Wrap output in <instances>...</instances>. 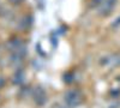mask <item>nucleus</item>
Returning <instances> with one entry per match:
<instances>
[{"instance_id":"39448f33","label":"nucleus","mask_w":120,"mask_h":108,"mask_svg":"<svg viewBox=\"0 0 120 108\" xmlns=\"http://www.w3.org/2000/svg\"><path fill=\"white\" fill-rule=\"evenodd\" d=\"M24 79H25V76H24V72H23L22 70H18V71H17V72L15 73L13 78H12L13 83H15V84H18V85L23 84Z\"/></svg>"},{"instance_id":"f257e3e1","label":"nucleus","mask_w":120,"mask_h":108,"mask_svg":"<svg viewBox=\"0 0 120 108\" xmlns=\"http://www.w3.org/2000/svg\"><path fill=\"white\" fill-rule=\"evenodd\" d=\"M64 100H65V103L70 108H75V107L81 104V102H82V95H81V93H79L78 90L72 89V90H68L65 94Z\"/></svg>"},{"instance_id":"f03ea898","label":"nucleus","mask_w":120,"mask_h":108,"mask_svg":"<svg viewBox=\"0 0 120 108\" xmlns=\"http://www.w3.org/2000/svg\"><path fill=\"white\" fill-rule=\"evenodd\" d=\"M115 5H116V0H103L96 8L101 16H108V15H111Z\"/></svg>"},{"instance_id":"20e7f679","label":"nucleus","mask_w":120,"mask_h":108,"mask_svg":"<svg viewBox=\"0 0 120 108\" xmlns=\"http://www.w3.org/2000/svg\"><path fill=\"white\" fill-rule=\"evenodd\" d=\"M23 47H25V46L23 45L22 40H21V38H17V37L12 38V40H10V41L7 42V48H8L10 51H11V53L17 52V51H19V49H22Z\"/></svg>"},{"instance_id":"7ed1b4c3","label":"nucleus","mask_w":120,"mask_h":108,"mask_svg":"<svg viewBox=\"0 0 120 108\" xmlns=\"http://www.w3.org/2000/svg\"><path fill=\"white\" fill-rule=\"evenodd\" d=\"M33 96H34V100L35 102L38 104V106H42L46 103L47 101V95H46V91L41 88H36L33 93Z\"/></svg>"},{"instance_id":"423d86ee","label":"nucleus","mask_w":120,"mask_h":108,"mask_svg":"<svg viewBox=\"0 0 120 108\" xmlns=\"http://www.w3.org/2000/svg\"><path fill=\"white\" fill-rule=\"evenodd\" d=\"M112 26H113V28H118V26H120V16H119L118 18H115L114 21H113Z\"/></svg>"},{"instance_id":"0eeeda50","label":"nucleus","mask_w":120,"mask_h":108,"mask_svg":"<svg viewBox=\"0 0 120 108\" xmlns=\"http://www.w3.org/2000/svg\"><path fill=\"white\" fill-rule=\"evenodd\" d=\"M102 1H103V0H91V6L93 7H97Z\"/></svg>"},{"instance_id":"6e6552de","label":"nucleus","mask_w":120,"mask_h":108,"mask_svg":"<svg viewBox=\"0 0 120 108\" xmlns=\"http://www.w3.org/2000/svg\"><path fill=\"white\" fill-rule=\"evenodd\" d=\"M23 1V0H10V3L13 4V5H18V4H21Z\"/></svg>"}]
</instances>
